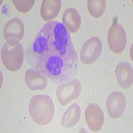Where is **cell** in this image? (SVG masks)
<instances>
[{
    "label": "cell",
    "mask_w": 133,
    "mask_h": 133,
    "mask_svg": "<svg viewBox=\"0 0 133 133\" xmlns=\"http://www.w3.org/2000/svg\"><path fill=\"white\" fill-rule=\"evenodd\" d=\"M27 58L32 67L56 83L69 81L79 65L69 31L59 21L41 27L28 47Z\"/></svg>",
    "instance_id": "1"
},
{
    "label": "cell",
    "mask_w": 133,
    "mask_h": 133,
    "mask_svg": "<svg viewBox=\"0 0 133 133\" xmlns=\"http://www.w3.org/2000/svg\"><path fill=\"white\" fill-rule=\"evenodd\" d=\"M29 111L33 121L39 125L49 124L55 115V104L53 99L46 94L33 96L29 104Z\"/></svg>",
    "instance_id": "2"
},
{
    "label": "cell",
    "mask_w": 133,
    "mask_h": 133,
    "mask_svg": "<svg viewBox=\"0 0 133 133\" xmlns=\"http://www.w3.org/2000/svg\"><path fill=\"white\" fill-rule=\"evenodd\" d=\"M2 60L7 69L16 72L21 68L24 61V49L22 44L10 45L5 43L1 51Z\"/></svg>",
    "instance_id": "3"
},
{
    "label": "cell",
    "mask_w": 133,
    "mask_h": 133,
    "mask_svg": "<svg viewBox=\"0 0 133 133\" xmlns=\"http://www.w3.org/2000/svg\"><path fill=\"white\" fill-rule=\"evenodd\" d=\"M108 45L113 53L119 54L123 52L127 45V33L124 27L118 22L109 28L107 35Z\"/></svg>",
    "instance_id": "4"
},
{
    "label": "cell",
    "mask_w": 133,
    "mask_h": 133,
    "mask_svg": "<svg viewBox=\"0 0 133 133\" xmlns=\"http://www.w3.org/2000/svg\"><path fill=\"white\" fill-rule=\"evenodd\" d=\"M81 92V84L79 79H74L61 84L57 87L56 95L57 99L62 106H65L76 99Z\"/></svg>",
    "instance_id": "5"
},
{
    "label": "cell",
    "mask_w": 133,
    "mask_h": 133,
    "mask_svg": "<svg viewBox=\"0 0 133 133\" xmlns=\"http://www.w3.org/2000/svg\"><path fill=\"white\" fill-rule=\"evenodd\" d=\"M102 47V41L98 37H92L87 40L81 50V62L85 65H90L95 62L101 54Z\"/></svg>",
    "instance_id": "6"
},
{
    "label": "cell",
    "mask_w": 133,
    "mask_h": 133,
    "mask_svg": "<svg viewBox=\"0 0 133 133\" xmlns=\"http://www.w3.org/2000/svg\"><path fill=\"white\" fill-rule=\"evenodd\" d=\"M107 109L112 118H118L123 115L127 107V98L123 92L115 91L108 96L106 101Z\"/></svg>",
    "instance_id": "7"
},
{
    "label": "cell",
    "mask_w": 133,
    "mask_h": 133,
    "mask_svg": "<svg viewBox=\"0 0 133 133\" xmlns=\"http://www.w3.org/2000/svg\"><path fill=\"white\" fill-rule=\"evenodd\" d=\"M25 33V26L19 17H14L8 21L4 27L3 35L7 43L10 45L18 43L22 40Z\"/></svg>",
    "instance_id": "8"
},
{
    "label": "cell",
    "mask_w": 133,
    "mask_h": 133,
    "mask_svg": "<svg viewBox=\"0 0 133 133\" xmlns=\"http://www.w3.org/2000/svg\"><path fill=\"white\" fill-rule=\"evenodd\" d=\"M85 121L92 132H98L102 129L104 122V115L101 107L96 104L91 103L87 106L85 113Z\"/></svg>",
    "instance_id": "9"
},
{
    "label": "cell",
    "mask_w": 133,
    "mask_h": 133,
    "mask_svg": "<svg viewBox=\"0 0 133 133\" xmlns=\"http://www.w3.org/2000/svg\"><path fill=\"white\" fill-rule=\"evenodd\" d=\"M25 79L27 87L32 91L45 90L48 84L47 76L34 69L27 70Z\"/></svg>",
    "instance_id": "10"
},
{
    "label": "cell",
    "mask_w": 133,
    "mask_h": 133,
    "mask_svg": "<svg viewBox=\"0 0 133 133\" xmlns=\"http://www.w3.org/2000/svg\"><path fill=\"white\" fill-rule=\"evenodd\" d=\"M115 75L118 85L123 89H128L132 85V66L127 61H122L117 65Z\"/></svg>",
    "instance_id": "11"
},
{
    "label": "cell",
    "mask_w": 133,
    "mask_h": 133,
    "mask_svg": "<svg viewBox=\"0 0 133 133\" xmlns=\"http://www.w3.org/2000/svg\"><path fill=\"white\" fill-rule=\"evenodd\" d=\"M62 22L69 31L72 33H76L79 29L81 24L80 14L75 8H66L63 14Z\"/></svg>",
    "instance_id": "12"
},
{
    "label": "cell",
    "mask_w": 133,
    "mask_h": 133,
    "mask_svg": "<svg viewBox=\"0 0 133 133\" xmlns=\"http://www.w3.org/2000/svg\"><path fill=\"white\" fill-rule=\"evenodd\" d=\"M61 6L62 2L60 0H43L40 8V14L43 19L47 21L56 18Z\"/></svg>",
    "instance_id": "13"
},
{
    "label": "cell",
    "mask_w": 133,
    "mask_h": 133,
    "mask_svg": "<svg viewBox=\"0 0 133 133\" xmlns=\"http://www.w3.org/2000/svg\"><path fill=\"white\" fill-rule=\"evenodd\" d=\"M81 109L77 103H73L67 108L61 118V124L65 128H71L79 123Z\"/></svg>",
    "instance_id": "14"
},
{
    "label": "cell",
    "mask_w": 133,
    "mask_h": 133,
    "mask_svg": "<svg viewBox=\"0 0 133 133\" xmlns=\"http://www.w3.org/2000/svg\"><path fill=\"white\" fill-rule=\"evenodd\" d=\"M106 5L105 0H89L87 2L88 11L95 18H99L104 14Z\"/></svg>",
    "instance_id": "15"
},
{
    "label": "cell",
    "mask_w": 133,
    "mask_h": 133,
    "mask_svg": "<svg viewBox=\"0 0 133 133\" xmlns=\"http://www.w3.org/2000/svg\"><path fill=\"white\" fill-rule=\"evenodd\" d=\"M35 0H14L13 3L16 9L23 14L28 13L34 5Z\"/></svg>",
    "instance_id": "16"
}]
</instances>
